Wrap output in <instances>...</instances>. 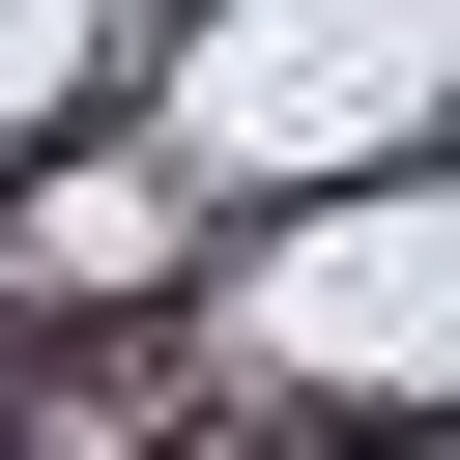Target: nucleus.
<instances>
[{"instance_id": "f257e3e1", "label": "nucleus", "mask_w": 460, "mask_h": 460, "mask_svg": "<svg viewBox=\"0 0 460 460\" xmlns=\"http://www.w3.org/2000/svg\"><path fill=\"white\" fill-rule=\"evenodd\" d=\"M402 115H460V0H201V29H172V144H201V172L402 144Z\"/></svg>"}, {"instance_id": "7ed1b4c3", "label": "nucleus", "mask_w": 460, "mask_h": 460, "mask_svg": "<svg viewBox=\"0 0 460 460\" xmlns=\"http://www.w3.org/2000/svg\"><path fill=\"white\" fill-rule=\"evenodd\" d=\"M86 58H115V0H0V144H29V115L86 86Z\"/></svg>"}, {"instance_id": "f03ea898", "label": "nucleus", "mask_w": 460, "mask_h": 460, "mask_svg": "<svg viewBox=\"0 0 460 460\" xmlns=\"http://www.w3.org/2000/svg\"><path fill=\"white\" fill-rule=\"evenodd\" d=\"M230 316H259V374H374V402H431V374H460V201H316Z\"/></svg>"}]
</instances>
